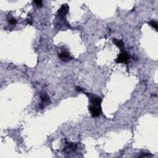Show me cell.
<instances>
[{"label":"cell","mask_w":158,"mask_h":158,"mask_svg":"<svg viewBox=\"0 0 158 158\" xmlns=\"http://www.w3.org/2000/svg\"><path fill=\"white\" fill-rule=\"evenodd\" d=\"M89 111L92 117H99L101 114V106H99L91 104L89 106Z\"/></svg>","instance_id":"cell-1"},{"label":"cell","mask_w":158,"mask_h":158,"mask_svg":"<svg viewBox=\"0 0 158 158\" xmlns=\"http://www.w3.org/2000/svg\"><path fill=\"white\" fill-rule=\"evenodd\" d=\"M87 95H88V97H89V100H90V101L91 104H93V105L101 106V98L96 96V95H91V94H89V95H88V93H87Z\"/></svg>","instance_id":"cell-2"},{"label":"cell","mask_w":158,"mask_h":158,"mask_svg":"<svg viewBox=\"0 0 158 158\" xmlns=\"http://www.w3.org/2000/svg\"><path fill=\"white\" fill-rule=\"evenodd\" d=\"M130 59V56L129 53L127 52H123L121 53L119 55L118 57L116 59V62L117 63H122V62H125Z\"/></svg>","instance_id":"cell-3"},{"label":"cell","mask_w":158,"mask_h":158,"mask_svg":"<svg viewBox=\"0 0 158 158\" xmlns=\"http://www.w3.org/2000/svg\"><path fill=\"white\" fill-rule=\"evenodd\" d=\"M69 7L67 4H62V6H61V7L59 8V9L58 10V11H57V14H58V15L59 16V17H64L65 15H66V14H67L68 11H69Z\"/></svg>","instance_id":"cell-4"},{"label":"cell","mask_w":158,"mask_h":158,"mask_svg":"<svg viewBox=\"0 0 158 158\" xmlns=\"http://www.w3.org/2000/svg\"><path fill=\"white\" fill-rule=\"evenodd\" d=\"M41 100V105L43 106H45V104H48L49 103V98L48 97V95L46 93H43L41 94V96H40Z\"/></svg>","instance_id":"cell-5"},{"label":"cell","mask_w":158,"mask_h":158,"mask_svg":"<svg viewBox=\"0 0 158 158\" xmlns=\"http://www.w3.org/2000/svg\"><path fill=\"white\" fill-rule=\"evenodd\" d=\"M59 56L61 61H65V62H66V61H69V59H71V57H70V54H69V53H67V52H66V51L62 52L61 54H59Z\"/></svg>","instance_id":"cell-6"},{"label":"cell","mask_w":158,"mask_h":158,"mask_svg":"<svg viewBox=\"0 0 158 158\" xmlns=\"http://www.w3.org/2000/svg\"><path fill=\"white\" fill-rule=\"evenodd\" d=\"M113 43L115 44L117 47H119V48H123L124 46V43L122 40H117V39H113Z\"/></svg>","instance_id":"cell-7"},{"label":"cell","mask_w":158,"mask_h":158,"mask_svg":"<svg viewBox=\"0 0 158 158\" xmlns=\"http://www.w3.org/2000/svg\"><path fill=\"white\" fill-rule=\"evenodd\" d=\"M149 24L151 26H152V27H153V28H155V29H158V23L156 22V21H154V20L150 21V22H149Z\"/></svg>","instance_id":"cell-8"},{"label":"cell","mask_w":158,"mask_h":158,"mask_svg":"<svg viewBox=\"0 0 158 158\" xmlns=\"http://www.w3.org/2000/svg\"><path fill=\"white\" fill-rule=\"evenodd\" d=\"M34 3L35 4L36 6H37V7H41L43 5L42 1H40V0H38V1H34Z\"/></svg>","instance_id":"cell-9"},{"label":"cell","mask_w":158,"mask_h":158,"mask_svg":"<svg viewBox=\"0 0 158 158\" xmlns=\"http://www.w3.org/2000/svg\"><path fill=\"white\" fill-rule=\"evenodd\" d=\"M16 22H17V20H15V18L12 17V18H11V19H9V23H11V24L14 25V24H15V23H16Z\"/></svg>","instance_id":"cell-10"},{"label":"cell","mask_w":158,"mask_h":158,"mask_svg":"<svg viewBox=\"0 0 158 158\" xmlns=\"http://www.w3.org/2000/svg\"><path fill=\"white\" fill-rule=\"evenodd\" d=\"M150 156H153L151 155H149V154H147V155L143 154L142 155H140V156H138V157H150Z\"/></svg>","instance_id":"cell-11"},{"label":"cell","mask_w":158,"mask_h":158,"mask_svg":"<svg viewBox=\"0 0 158 158\" xmlns=\"http://www.w3.org/2000/svg\"><path fill=\"white\" fill-rule=\"evenodd\" d=\"M76 90L77 91H83V90H82V88H80V87H76Z\"/></svg>","instance_id":"cell-12"}]
</instances>
